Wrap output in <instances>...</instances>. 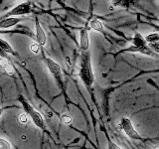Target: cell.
Instances as JSON below:
<instances>
[{
  "label": "cell",
  "mask_w": 159,
  "mask_h": 149,
  "mask_svg": "<svg viewBox=\"0 0 159 149\" xmlns=\"http://www.w3.org/2000/svg\"><path fill=\"white\" fill-rule=\"evenodd\" d=\"M149 47H150V49L153 50L154 52L159 53V42L153 43V44H149Z\"/></svg>",
  "instance_id": "cell-17"
},
{
  "label": "cell",
  "mask_w": 159,
  "mask_h": 149,
  "mask_svg": "<svg viewBox=\"0 0 159 149\" xmlns=\"http://www.w3.org/2000/svg\"><path fill=\"white\" fill-rule=\"evenodd\" d=\"M108 149H121V148L119 147L118 145H116V143L111 142V143H109V145H108Z\"/></svg>",
  "instance_id": "cell-19"
},
{
  "label": "cell",
  "mask_w": 159,
  "mask_h": 149,
  "mask_svg": "<svg viewBox=\"0 0 159 149\" xmlns=\"http://www.w3.org/2000/svg\"><path fill=\"white\" fill-rule=\"evenodd\" d=\"M134 45L135 47H132L129 49V51H134V52H139V53H144L147 55H151V51L146 45H145V41L140 37V35H137L134 39Z\"/></svg>",
  "instance_id": "cell-5"
},
{
  "label": "cell",
  "mask_w": 159,
  "mask_h": 149,
  "mask_svg": "<svg viewBox=\"0 0 159 149\" xmlns=\"http://www.w3.org/2000/svg\"><path fill=\"white\" fill-rule=\"evenodd\" d=\"M154 149H159V148H154Z\"/></svg>",
  "instance_id": "cell-21"
},
{
  "label": "cell",
  "mask_w": 159,
  "mask_h": 149,
  "mask_svg": "<svg viewBox=\"0 0 159 149\" xmlns=\"http://www.w3.org/2000/svg\"><path fill=\"white\" fill-rule=\"evenodd\" d=\"M30 51L33 54H39L40 53V45L37 43H32L30 45Z\"/></svg>",
  "instance_id": "cell-14"
},
{
  "label": "cell",
  "mask_w": 159,
  "mask_h": 149,
  "mask_svg": "<svg viewBox=\"0 0 159 149\" xmlns=\"http://www.w3.org/2000/svg\"><path fill=\"white\" fill-rule=\"evenodd\" d=\"M7 65H9V63H8V60H5V59H2L1 60V66L2 67H6L7 66Z\"/></svg>",
  "instance_id": "cell-20"
},
{
  "label": "cell",
  "mask_w": 159,
  "mask_h": 149,
  "mask_svg": "<svg viewBox=\"0 0 159 149\" xmlns=\"http://www.w3.org/2000/svg\"><path fill=\"white\" fill-rule=\"evenodd\" d=\"M80 77H81L82 81L84 82V86L88 88H91L93 81H94V76L92 68V63H91V55H89V51L84 52L82 56V61H81V69H80Z\"/></svg>",
  "instance_id": "cell-1"
},
{
  "label": "cell",
  "mask_w": 159,
  "mask_h": 149,
  "mask_svg": "<svg viewBox=\"0 0 159 149\" xmlns=\"http://www.w3.org/2000/svg\"><path fill=\"white\" fill-rule=\"evenodd\" d=\"M80 47L81 50L84 52H86L89 50V34L86 29H82L80 32Z\"/></svg>",
  "instance_id": "cell-7"
},
{
  "label": "cell",
  "mask_w": 159,
  "mask_h": 149,
  "mask_svg": "<svg viewBox=\"0 0 159 149\" xmlns=\"http://www.w3.org/2000/svg\"><path fill=\"white\" fill-rule=\"evenodd\" d=\"M20 102H22L25 111H26V112L30 115V117H31L33 122L35 123V125H36L37 127H39V128H41V129H44L45 128V121H44V118H43V116L41 115V114H40L38 111H35V109L31 106H30V104L26 101H24L23 98L20 99Z\"/></svg>",
  "instance_id": "cell-2"
},
{
  "label": "cell",
  "mask_w": 159,
  "mask_h": 149,
  "mask_svg": "<svg viewBox=\"0 0 159 149\" xmlns=\"http://www.w3.org/2000/svg\"><path fill=\"white\" fill-rule=\"evenodd\" d=\"M19 121L21 124H27L28 122V116H27V113L26 112H22V113H20L19 114Z\"/></svg>",
  "instance_id": "cell-15"
},
{
  "label": "cell",
  "mask_w": 159,
  "mask_h": 149,
  "mask_svg": "<svg viewBox=\"0 0 159 149\" xmlns=\"http://www.w3.org/2000/svg\"><path fill=\"white\" fill-rule=\"evenodd\" d=\"M4 69H5V71H6L9 74H14V69H13V67L11 66V65H7V66L5 67Z\"/></svg>",
  "instance_id": "cell-18"
},
{
  "label": "cell",
  "mask_w": 159,
  "mask_h": 149,
  "mask_svg": "<svg viewBox=\"0 0 159 149\" xmlns=\"http://www.w3.org/2000/svg\"><path fill=\"white\" fill-rule=\"evenodd\" d=\"M0 46H1L2 51L6 52L7 54H12V55H14V51H13V49L11 48V46H10V45L7 42H5L3 39L0 40Z\"/></svg>",
  "instance_id": "cell-11"
},
{
  "label": "cell",
  "mask_w": 159,
  "mask_h": 149,
  "mask_svg": "<svg viewBox=\"0 0 159 149\" xmlns=\"http://www.w3.org/2000/svg\"><path fill=\"white\" fill-rule=\"evenodd\" d=\"M61 121L62 123L66 124V125H70L73 122V119L69 114H63V115H61Z\"/></svg>",
  "instance_id": "cell-13"
},
{
  "label": "cell",
  "mask_w": 159,
  "mask_h": 149,
  "mask_svg": "<svg viewBox=\"0 0 159 149\" xmlns=\"http://www.w3.org/2000/svg\"><path fill=\"white\" fill-rule=\"evenodd\" d=\"M145 41L149 42V44H153V43H157L159 42V34L158 33H151L148 34L145 37Z\"/></svg>",
  "instance_id": "cell-12"
},
{
  "label": "cell",
  "mask_w": 159,
  "mask_h": 149,
  "mask_svg": "<svg viewBox=\"0 0 159 149\" xmlns=\"http://www.w3.org/2000/svg\"><path fill=\"white\" fill-rule=\"evenodd\" d=\"M121 126H122V130L125 132V134L130 137L131 139H136V140H140L141 137L138 134V132L135 130V128L133 127V124L131 122V120L127 117H123L121 119Z\"/></svg>",
  "instance_id": "cell-4"
},
{
  "label": "cell",
  "mask_w": 159,
  "mask_h": 149,
  "mask_svg": "<svg viewBox=\"0 0 159 149\" xmlns=\"http://www.w3.org/2000/svg\"><path fill=\"white\" fill-rule=\"evenodd\" d=\"M89 26H91L92 29L96 30L97 32H101V33H103V26L102 22L99 21L98 19H93L92 20L91 22H89Z\"/></svg>",
  "instance_id": "cell-10"
},
{
  "label": "cell",
  "mask_w": 159,
  "mask_h": 149,
  "mask_svg": "<svg viewBox=\"0 0 159 149\" xmlns=\"http://www.w3.org/2000/svg\"><path fill=\"white\" fill-rule=\"evenodd\" d=\"M36 38H37V41L40 44V46H45L47 41V37H46V34H45L44 30L42 28V26L40 25L39 21L36 19Z\"/></svg>",
  "instance_id": "cell-8"
},
{
  "label": "cell",
  "mask_w": 159,
  "mask_h": 149,
  "mask_svg": "<svg viewBox=\"0 0 159 149\" xmlns=\"http://www.w3.org/2000/svg\"><path fill=\"white\" fill-rule=\"evenodd\" d=\"M45 64L47 65L50 73L53 74L54 79H56L59 88L63 89L64 88H63V77H62V72H61V68H60V66L56 62H54L52 59H49V58L45 59Z\"/></svg>",
  "instance_id": "cell-3"
},
{
  "label": "cell",
  "mask_w": 159,
  "mask_h": 149,
  "mask_svg": "<svg viewBox=\"0 0 159 149\" xmlns=\"http://www.w3.org/2000/svg\"><path fill=\"white\" fill-rule=\"evenodd\" d=\"M20 21H21V19L20 18H17V17H9V18H5L3 19L1 22H0V28L2 29H5V28H10L14 26V25L18 24Z\"/></svg>",
  "instance_id": "cell-9"
},
{
  "label": "cell",
  "mask_w": 159,
  "mask_h": 149,
  "mask_svg": "<svg viewBox=\"0 0 159 149\" xmlns=\"http://www.w3.org/2000/svg\"><path fill=\"white\" fill-rule=\"evenodd\" d=\"M0 149H11V145L7 140L1 138L0 139Z\"/></svg>",
  "instance_id": "cell-16"
},
{
  "label": "cell",
  "mask_w": 159,
  "mask_h": 149,
  "mask_svg": "<svg viewBox=\"0 0 159 149\" xmlns=\"http://www.w3.org/2000/svg\"><path fill=\"white\" fill-rule=\"evenodd\" d=\"M31 8H32L31 3H28V2L21 3L17 5L16 7H14L11 11L8 13V15H10V16H15V17L19 16V15H25L31 12Z\"/></svg>",
  "instance_id": "cell-6"
}]
</instances>
